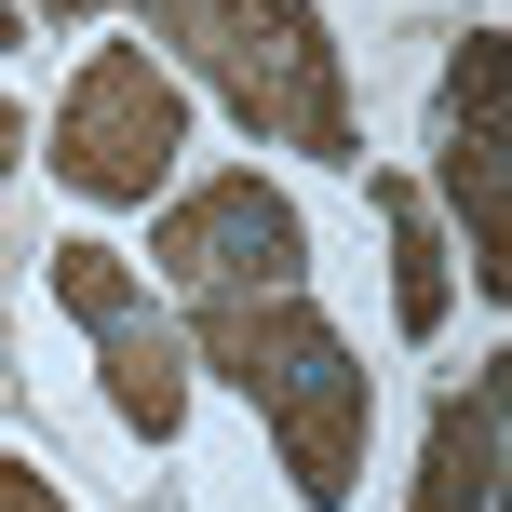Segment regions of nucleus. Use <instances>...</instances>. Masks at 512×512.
<instances>
[{"instance_id":"f257e3e1","label":"nucleus","mask_w":512,"mask_h":512,"mask_svg":"<svg viewBox=\"0 0 512 512\" xmlns=\"http://www.w3.org/2000/svg\"><path fill=\"white\" fill-rule=\"evenodd\" d=\"M189 364H216V378L270 418L283 486L310 512H351L364 432H378V364H364L310 297H216V310H189Z\"/></svg>"},{"instance_id":"f03ea898","label":"nucleus","mask_w":512,"mask_h":512,"mask_svg":"<svg viewBox=\"0 0 512 512\" xmlns=\"http://www.w3.org/2000/svg\"><path fill=\"white\" fill-rule=\"evenodd\" d=\"M149 27L230 95L243 135L310 162H364V108H351V54L324 41L310 0H149Z\"/></svg>"},{"instance_id":"7ed1b4c3","label":"nucleus","mask_w":512,"mask_h":512,"mask_svg":"<svg viewBox=\"0 0 512 512\" xmlns=\"http://www.w3.org/2000/svg\"><path fill=\"white\" fill-rule=\"evenodd\" d=\"M41 162L81 189V203H149V189L189 162V95H176V68H162L149 41H95V54L68 68V95H54Z\"/></svg>"},{"instance_id":"20e7f679","label":"nucleus","mask_w":512,"mask_h":512,"mask_svg":"<svg viewBox=\"0 0 512 512\" xmlns=\"http://www.w3.org/2000/svg\"><path fill=\"white\" fill-rule=\"evenodd\" d=\"M149 270L176 283L189 310H216V297H297V283H310V216L283 203L256 162H230V176H203V189L162 203Z\"/></svg>"},{"instance_id":"39448f33","label":"nucleus","mask_w":512,"mask_h":512,"mask_svg":"<svg viewBox=\"0 0 512 512\" xmlns=\"http://www.w3.org/2000/svg\"><path fill=\"white\" fill-rule=\"evenodd\" d=\"M445 203L472 230V297H499V27H472L445 81Z\"/></svg>"},{"instance_id":"423d86ee","label":"nucleus","mask_w":512,"mask_h":512,"mask_svg":"<svg viewBox=\"0 0 512 512\" xmlns=\"http://www.w3.org/2000/svg\"><path fill=\"white\" fill-rule=\"evenodd\" d=\"M405 512H499V364H472V391L432 405V445H418V499Z\"/></svg>"},{"instance_id":"0eeeda50","label":"nucleus","mask_w":512,"mask_h":512,"mask_svg":"<svg viewBox=\"0 0 512 512\" xmlns=\"http://www.w3.org/2000/svg\"><path fill=\"white\" fill-rule=\"evenodd\" d=\"M95 378H108V418H122L135 445H176L189 432V337L176 324H149V310L108 324L95 337Z\"/></svg>"},{"instance_id":"6e6552de","label":"nucleus","mask_w":512,"mask_h":512,"mask_svg":"<svg viewBox=\"0 0 512 512\" xmlns=\"http://www.w3.org/2000/svg\"><path fill=\"white\" fill-rule=\"evenodd\" d=\"M364 189H378V216H391V324L445 337V310H459V243L432 230V203H418L405 176H364Z\"/></svg>"},{"instance_id":"1a4fd4ad","label":"nucleus","mask_w":512,"mask_h":512,"mask_svg":"<svg viewBox=\"0 0 512 512\" xmlns=\"http://www.w3.org/2000/svg\"><path fill=\"white\" fill-rule=\"evenodd\" d=\"M41 283H54V310H68L81 337H108V324H135V310H149V270H135L122 243H95V230L41 243Z\"/></svg>"},{"instance_id":"9d476101","label":"nucleus","mask_w":512,"mask_h":512,"mask_svg":"<svg viewBox=\"0 0 512 512\" xmlns=\"http://www.w3.org/2000/svg\"><path fill=\"white\" fill-rule=\"evenodd\" d=\"M0 512H81V499H68V486H54V472H27V459H14V445H0Z\"/></svg>"},{"instance_id":"9b49d317","label":"nucleus","mask_w":512,"mask_h":512,"mask_svg":"<svg viewBox=\"0 0 512 512\" xmlns=\"http://www.w3.org/2000/svg\"><path fill=\"white\" fill-rule=\"evenodd\" d=\"M14 162H27V108L0 95V176H14Z\"/></svg>"},{"instance_id":"f8f14e48","label":"nucleus","mask_w":512,"mask_h":512,"mask_svg":"<svg viewBox=\"0 0 512 512\" xmlns=\"http://www.w3.org/2000/svg\"><path fill=\"white\" fill-rule=\"evenodd\" d=\"M27 14H54V27H81V14H108V0H27Z\"/></svg>"}]
</instances>
